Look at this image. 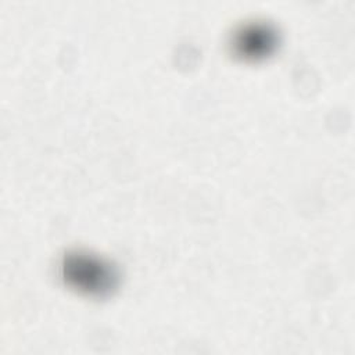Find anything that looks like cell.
<instances>
[{"label": "cell", "instance_id": "cell-2", "mask_svg": "<svg viewBox=\"0 0 355 355\" xmlns=\"http://www.w3.org/2000/svg\"><path fill=\"white\" fill-rule=\"evenodd\" d=\"M280 44V33L275 24L251 19L240 24L230 35L229 47L234 57L259 61L273 54Z\"/></svg>", "mask_w": 355, "mask_h": 355}, {"label": "cell", "instance_id": "cell-1", "mask_svg": "<svg viewBox=\"0 0 355 355\" xmlns=\"http://www.w3.org/2000/svg\"><path fill=\"white\" fill-rule=\"evenodd\" d=\"M60 276L71 288L92 297L111 294L121 282L115 262L87 250H69L60 259Z\"/></svg>", "mask_w": 355, "mask_h": 355}]
</instances>
